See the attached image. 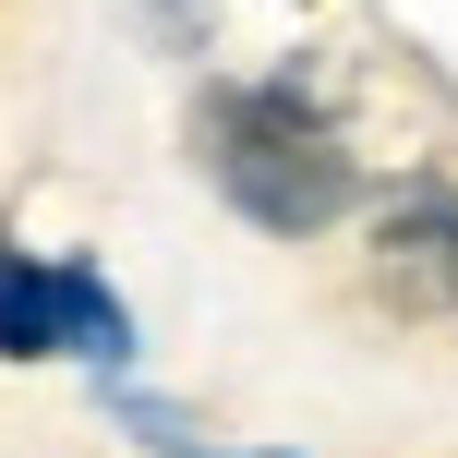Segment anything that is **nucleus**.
Returning a JSON list of instances; mask_svg holds the SVG:
<instances>
[{
  "label": "nucleus",
  "mask_w": 458,
  "mask_h": 458,
  "mask_svg": "<svg viewBox=\"0 0 458 458\" xmlns=\"http://www.w3.org/2000/svg\"><path fill=\"white\" fill-rule=\"evenodd\" d=\"M193 157H206V182L253 229H277V242H314V229H338L362 206V169L338 157V133H326L301 97H277V85H217L206 109H193Z\"/></svg>",
  "instance_id": "1"
},
{
  "label": "nucleus",
  "mask_w": 458,
  "mask_h": 458,
  "mask_svg": "<svg viewBox=\"0 0 458 458\" xmlns=\"http://www.w3.org/2000/svg\"><path fill=\"white\" fill-rule=\"evenodd\" d=\"M374 290L398 314L458 301V182H398V206L374 217Z\"/></svg>",
  "instance_id": "2"
},
{
  "label": "nucleus",
  "mask_w": 458,
  "mask_h": 458,
  "mask_svg": "<svg viewBox=\"0 0 458 458\" xmlns=\"http://www.w3.org/2000/svg\"><path fill=\"white\" fill-rule=\"evenodd\" d=\"M37 350H72V266L0 253V362H37Z\"/></svg>",
  "instance_id": "3"
},
{
  "label": "nucleus",
  "mask_w": 458,
  "mask_h": 458,
  "mask_svg": "<svg viewBox=\"0 0 458 458\" xmlns=\"http://www.w3.org/2000/svg\"><path fill=\"white\" fill-rule=\"evenodd\" d=\"M157 435H169V422H157ZM169 446H182V435H169ZM182 458H206V446H182Z\"/></svg>",
  "instance_id": "4"
}]
</instances>
